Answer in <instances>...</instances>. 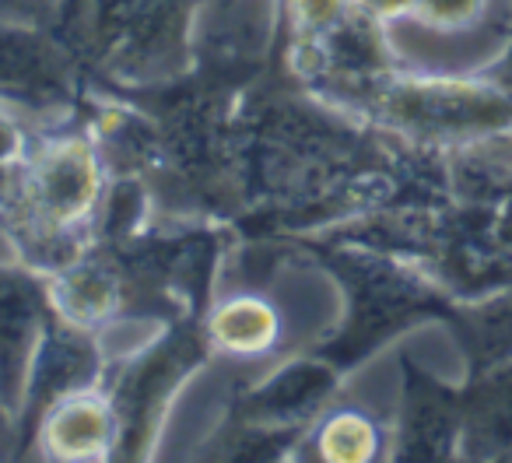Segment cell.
<instances>
[{
    "mask_svg": "<svg viewBox=\"0 0 512 463\" xmlns=\"http://www.w3.org/2000/svg\"><path fill=\"white\" fill-rule=\"evenodd\" d=\"M102 200V165L81 137H53L25 162V204L46 232H74Z\"/></svg>",
    "mask_w": 512,
    "mask_h": 463,
    "instance_id": "cell-1",
    "label": "cell"
},
{
    "mask_svg": "<svg viewBox=\"0 0 512 463\" xmlns=\"http://www.w3.org/2000/svg\"><path fill=\"white\" fill-rule=\"evenodd\" d=\"M113 442V404L95 390H74L60 397L43 421V449L53 460H106Z\"/></svg>",
    "mask_w": 512,
    "mask_h": 463,
    "instance_id": "cell-2",
    "label": "cell"
},
{
    "mask_svg": "<svg viewBox=\"0 0 512 463\" xmlns=\"http://www.w3.org/2000/svg\"><path fill=\"white\" fill-rule=\"evenodd\" d=\"M207 337L218 351L232 358H260L271 355L281 341L278 306L264 295H228L207 316Z\"/></svg>",
    "mask_w": 512,
    "mask_h": 463,
    "instance_id": "cell-3",
    "label": "cell"
},
{
    "mask_svg": "<svg viewBox=\"0 0 512 463\" xmlns=\"http://www.w3.org/2000/svg\"><path fill=\"white\" fill-rule=\"evenodd\" d=\"M316 453L327 463H365L379 453V432L362 411H334L316 432Z\"/></svg>",
    "mask_w": 512,
    "mask_h": 463,
    "instance_id": "cell-4",
    "label": "cell"
},
{
    "mask_svg": "<svg viewBox=\"0 0 512 463\" xmlns=\"http://www.w3.org/2000/svg\"><path fill=\"white\" fill-rule=\"evenodd\" d=\"M60 295H64L60 299L64 313L78 323L102 320L109 313V306H113V285L95 271H74L67 281H60Z\"/></svg>",
    "mask_w": 512,
    "mask_h": 463,
    "instance_id": "cell-5",
    "label": "cell"
},
{
    "mask_svg": "<svg viewBox=\"0 0 512 463\" xmlns=\"http://www.w3.org/2000/svg\"><path fill=\"white\" fill-rule=\"evenodd\" d=\"M341 15L344 0H292V18L306 36H320V32L334 29Z\"/></svg>",
    "mask_w": 512,
    "mask_h": 463,
    "instance_id": "cell-6",
    "label": "cell"
},
{
    "mask_svg": "<svg viewBox=\"0 0 512 463\" xmlns=\"http://www.w3.org/2000/svg\"><path fill=\"white\" fill-rule=\"evenodd\" d=\"M358 8L369 11V15H379V18H397L404 11H411L414 0H355Z\"/></svg>",
    "mask_w": 512,
    "mask_h": 463,
    "instance_id": "cell-7",
    "label": "cell"
}]
</instances>
